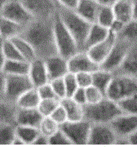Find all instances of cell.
<instances>
[{
	"label": "cell",
	"mask_w": 137,
	"mask_h": 147,
	"mask_svg": "<svg viewBox=\"0 0 137 147\" xmlns=\"http://www.w3.org/2000/svg\"><path fill=\"white\" fill-rule=\"evenodd\" d=\"M53 17L51 19H34L25 26L21 34L33 46L38 57L44 60L58 54L55 40Z\"/></svg>",
	"instance_id": "cell-1"
},
{
	"label": "cell",
	"mask_w": 137,
	"mask_h": 147,
	"mask_svg": "<svg viewBox=\"0 0 137 147\" xmlns=\"http://www.w3.org/2000/svg\"><path fill=\"white\" fill-rule=\"evenodd\" d=\"M57 14L74 37L79 49L83 50L84 42L92 23L87 21L74 10L58 4Z\"/></svg>",
	"instance_id": "cell-2"
},
{
	"label": "cell",
	"mask_w": 137,
	"mask_h": 147,
	"mask_svg": "<svg viewBox=\"0 0 137 147\" xmlns=\"http://www.w3.org/2000/svg\"><path fill=\"white\" fill-rule=\"evenodd\" d=\"M83 108L84 119L91 123H109L116 117L123 114L118 103L107 96L95 104L85 105Z\"/></svg>",
	"instance_id": "cell-3"
},
{
	"label": "cell",
	"mask_w": 137,
	"mask_h": 147,
	"mask_svg": "<svg viewBox=\"0 0 137 147\" xmlns=\"http://www.w3.org/2000/svg\"><path fill=\"white\" fill-rule=\"evenodd\" d=\"M53 27L58 54L68 59L80 51L74 37L60 20L57 12L53 17Z\"/></svg>",
	"instance_id": "cell-4"
},
{
	"label": "cell",
	"mask_w": 137,
	"mask_h": 147,
	"mask_svg": "<svg viewBox=\"0 0 137 147\" xmlns=\"http://www.w3.org/2000/svg\"><path fill=\"white\" fill-rule=\"evenodd\" d=\"M135 94H137V79L123 74H113L106 92L108 98L118 102Z\"/></svg>",
	"instance_id": "cell-5"
},
{
	"label": "cell",
	"mask_w": 137,
	"mask_h": 147,
	"mask_svg": "<svg viewBox=\"0 0 137 147\" xmlns=\"http://www.w3.org/2000/svg\"><path fill=\"white\" fill-rule=\"evenodd\" d=\"M33 88H34V84L28 74H5L4 99L9 102L16 104V101L21 95Z\"/></svg>",
	"instance_id": "cell-6"
},
{
	"label": "cell",
	"mask_w": 137,
	"mask_h": 147,
	"mask_svg": "<svg viewBox=\"0 0 137 147\" xmlns=\"http://www.w3.org/2000/svg\"><path fill=\"white\" fill-rule=\"evenodd\" d=\"M91 123L87 119L67 121L60 126L73 145H87Z\"/></svg>",
	"instance_id": "cell-7"
},
{
	"label": "cell",
	"mask_w": 137,
	"mask_h": 147,
	"mask_svg": "<svg viewBox=\"0 0 137 147\" xmlns=\"http://www.w3.org/2000/svg\"><path fill=\"white\" fill-rule=\"evenodd\" d=\"M0 16L24 26H26L34 20L21 0H7L5 2L0 9Z\"/></svg>",
	"instance_id": "cell-8"
},
{
	"label": "cell",
	"mask_w": 137,
	"mask_h": 147,
	"mask_svg": "<svg viewBox=\"0 0 137 147\" xmlns=\"http://www.w3.org/2000/svg\"><path fill=\"white\" fill-rule=\"evenodd\" d=\"M132 44V42L126 39L118 37L114 46L103 63L100 65V68L113 73L116 72L123 62Z\"/></svg>",
	"instance_id": "cell-9"
},
{
	"label": "cell",
	"mask_w": 137,
	"mask_h": 147,
	"mask_svg": "<svg viewBox=\"0 0 137 147\" xmlns=\"http://www.w3.org/2000/svg\"><path fill=\"white\" fill-rule=\"evenodd\" d=\"M34 19H51L58 10L56 0H21Z\"/></svg>",
	"instance_id": "cell-10"
},
{
	"label": "cell",
	"mask_w": 137,
	"mask_h": 147,
	"mask_svg": "<svg viewBox=\"0 0 137 147\" xmlns=\"http://www.w3.org/2000/svg\"><path fill=\"white\" fill-rule=\"evenodd\" d=\"M116 133L109 123H91L87 145H115Z\"/></svg>",
	"instance_id": "cell-11"
},
{
	"label": "cell",
	"mask_w": 137,
	"mask_h": 147,
	"mask_svg": "<svg viewBox=\"0 0 137 147\" xmlns=\"http://www.w3.org/2000/svg\"><path fill=\"white\" fill-rule=\"evenodd\" d=\"M68 69L73 73L91 72L93 73L100 68V65L92 60L87 51L80 50L68 59Z\"/></svg>",
	"instance_id": "cell-12"
},
{
	"label": "cell",
	"mask_w": 137,
	"mask_h": 147,
	"mask_svg": "<svg viewBox=\"0 0 137 147\" xmlns=\"http://www.w3.org/2000/svg\"><path fill=\"white\" fill-rule=\"evenodd\" d=\"M117 38L118 35L109 30V34L105 39L94 45L93 47H90L89 49L87 50V52L94 61L99 65H101L114 46Z\"/></svg>",
	"instance_id": "cell-13"
},
{
	"label": "cell",
	"mask_w": 137,
	"mask_h": 147,
	"mask_svg": "<svg viewBox=\"0 0 137 147\" xmlns=\"http://www.w3.org/2000/svg\"><path fill=\"white\" fill-rule=\"evenodd\" d=\"M118 137L127 138L137 129V115L122 114L109 123Z\"/></svg>",
	"instance_id": "cell-14"
},
{
	"label": "cell",
	"mask_w": 137,
	"mask_h": 147,
	"mask_svg": "<svg viewBox=\"0 0 137 147\" xmlns=\"http://www.w3.org/2000/svg\"><path fill=\"white\" fill-rule=\"evenodd\" d=\"M34 88H38L49 82L48 69L45 60L36 57L30 62V71L28 74Z\"/></svg>",
	"instance_id": "cell-15"
},
{
	"label": "cell",
	"mask_w": 137,
	"mask_h": 147,
	"mask_svg": "<svg viewBox=\"0 0 137 147\" xmlns=\"http://www.w3.org/2000/svg\"><path fill=\"white\" fill-rule=\"evenodd\" d=\"M45 62L48 69L49 81L64 77L69 71L68 59L60 54H56L45 59Z\"/></svg>",
	"instance_id": "cell-16"
},
{
	"label": "cell",
	"mask_w": 137,
	"mask_h": 147,
	"mask_svg": "<svg viewBox=\"0 0 137 147\" xmlns=\"http://www.w3.org/2000/svg\"><path fill=\"white\" fill-rule=\"evenodd\" d=\"M43 116L37 108H18L16 115V125L38 127Z\"/></svg>",
	"instance_id": "cell-17"
},
{
	"label": "cell",
	"mask_w": 137,
	"mask_h": 147,
	"mask_svg": "<svg viewBox=\"0 0 137 147\" xmlns=\"http://www.w3.org/2000/svg\"><path fill=\"white\" fill-rule=\"evenodd\" d=\"M113 74H123L137 79V42L132 43L123 62Z\"/></svg>",
	"instance_id": "cell-18"
},
{
	"label": "cell",
	"mask_w": 137,
	"mask_h": 147,
	"mask_svg": "<svg viewBox=\"0 0 137 147\" xmlns=\"http://www.w3.org/2000/svg\"><path fill=\"white\" fill-rule=\"evenodd\" d=\"M100 3L97 0H79L74 10L91 23H95Z\"/></svg>",
	"instance_id": "cell-19"
},
{
	"label": "cell",
	"mask_w": 137,
	"mask_h": 147,
	"mask_svg": "<svg viewBox=\"0 0 137 147\" xmlns=\"http://www.w3.org/2000/svg\"><path fill=\"white\" fill-rule=\"evenodd\" d=\"M25 26L0 16V39H11L22 34Z\"/></svg>",
	"instance_id": "cell-20"
},
{
	"label": "cell",
	"mask_w": 137,
	"mask_h": 147,
	"mask_svg": "<svg viewBox=\"0 0 137 147\" xmlns=\"http://www.w3.org/2000/svg\"><path fill=\"white\" fill-rule=\"evenodd\" d=\"M109 31V30L108 28L102 26L98 23H92L85 40L83 50L87 51L90 47H93L98 42H101L107 37Z\"/></svg>",
	"instance_id": "cell-21"
},
{
	"label": "cell",
	"mask_w": 137,
	"mask_h": 147,
	"mask_svg": "<svg viewBox=\"0 0 137 147\" xmlns=\"http://www.w3.org/2000/svg\"><path fill=\"white\" fill-rule=\"evenodd\" d=\"M60 104L63 105L68 115V121H78L84 119V105L76 102L70 96H65L60 100Z\"/></svg>",
	"instance_id": "cell-22"
},
{
	"label": "cell",
	"mask_w": 137,
	"mask_h": 147,
	"mask_svg": "<svg viewBox=\"0 0 137 147\" xmlns=\"http://www.w3.org/2000/svg\"><path fill=\"white\" fill-rule=\"evenodd\" d=\"M115 18L126 24L133 19L132 0H119L113 6Z\"/></svg>",
	"instance_id": "cell-23"
},
{
	"label": "cell",
	"mask_w": 137,
	"mask_h": 147,
	"mask_svg": "<svg viewBox=\"0 0 137 147\" xmlns=\"http://www.w3.org/2000/svg\"><path fill=\"white\" fill-rule=\"evenodd\" d=\"M11 40L16 46L22 58L24 60H26V61L31 62L33 60L38 57L36 52L34 49L33 46L21 35L15 37V38H11Z\"/></svg>",
	"instance_id": "cell-24"
},
{
	"label": "cell",
	"mask_w": 137,
	"mask_h": 147,
	"mask_svg": "<svg viewBox=\"0 0 137 147\" xmlns=\"http://www.w3.org/2000/svg\"><path fill=\"white\" fill-rule=\"evenodd\" d=\"M113 77V73L100 68L92 73V85L100 89L106 96V92Z\"/></svg>",
	"instance_id": "cell-25"
},
{
	"label": "cell",
	"mask_w": 137,
	"mask_h": 147,
	"mask_svg": "<svg viewBox=\"0 0 137 147\" xmlns=\"http://www.w3.org/2000/svg\"><path fill=\"white\" fill-rule=\"evenodd\" d=\"M30 71V62L25 60H6L3 72L5 74L25 75Z\"/></svg>",
	"instance_id": "cell-26"
},
{
	"label": "cell",
	"mask_w": 137,
	"mask_h": 147,
	"mask_svg": "<svg viewBox=\"0 0 137 147\" xmlns=\"http://www.w3.org/2000/svg\"><path fill=\"white\" fill-rule=\"evenodd\" d=\"M40 100L41 97L38 94V89L36 88H33L21 95L16 101V105L18 108H37Z\"/></svg>",
	"instance_id": "cell-27"
},
{
	"label": "cell",
	"mask_w": 137,
	"mask_h": 147,
	"mask_svg": "<svg viewBox=\"0 0 137 147\" xmlns=\"http://www.w3.org/2000/svg\"><path fill=\"white\" fill-rule=\"evenodd\" d=\"M16 104L6 100H0V123H10L16 125Z\"/></svg>",
	"instance_id": "cell-28"
},
{
	"label": "cell",
	"mask_w": 137,
	"mask_h": 147,
	"mask_svg": "<svg viewBox=\"0 0 137 147\" xmlns=\"http://www.w3.org/2000/svg\"><path fill=\"white\" fill-rule=\"evenodd\" d=\"M16 134L25 145H33L36 137L40 134L38 127L16 125Z\"/></svg>",
	"instance_id": "cell-29"
},
{
	"label": "cell",
	"mask_w": 137,
	"mask_h": 147,
	"mask_svg": "<svg viewBox=\"0 0 137 147\" xmlns=\"http://www.w3.org/2000/svg\"><path fill=\"white\" fill-rule=\"evenodd\" d=\"M114 20H115V15L113 12V7L100 4L95 23H98L100 26L109 29V27Z\"/></svg>",
	"instance_id": "cell-30"
},
{
	"label": "cell",
	"mask_w": 137,
	"mask_h": 147,
	"mask_svg": "<svg viewBox=\"0 0 137 147\" xmlns=\"http://www.w3.org/2000/svg\"><path fill=\"white\" fill-rule=\"evenodd\" d=\"M16 136L15 124L0 123V145H12Z\"/></svg>",
	"instance_id": "cell-31"
},
{
	"label": "cell",
	"mask_w": 137,
	"mask_h": 147,
	"mask_svg": "<svg viewBox=\"0 0 137 147\" xmlns=\"http://www.w3.org/2000/svg\"><path fill=\"white\" fill-rule=\"evenodd\" d=\"M124 114L137 115V94L132 95L117 102Z\"/></svg>",
	"instance_id": "cell-32"
},
{
	"label": "cell",
	"mask_w": 137,
	"mask_h": 147,
	"mask_svg": "<svg viewBox=\"0 0 137 147\" xmlns=\"http://www.w3.org/2000/svg\"><path fill=\"white\" fill-rule=\"evenodd\" d=\"M118 37L126 39L132 43L137 42V20L132 19L127 23L122 31L118 34Z\"/></svg>",
	"instance_id": "cell-33"
},
{
	"label": "cell",
	"mask_w": 137,
	"mask_h": 147,
	"mask_svg": "<svg viewBox=\"0 0 137 147\" xmlns=\"http://www.w3.org/2000/svg\"><path fill=\"white\" fill-rule=\"evenodd\" d=\"M60 104V99L50 98V99H41L37 109L43 117L50 116Z\"/></svg>",
	"instance_id": "cell-34"
},
{
	"label": "cell",
	"mask_w": 137,
	"mask_h": 147,
	"mask_svg": "<svg viewBox=\"0 0 137 147\" xmlns=\"http://www.w3.org/2000/svg\"><path fill=\"white\" fill-rule=\"evenodd\" d=\"M38 129L42 134L50 137L60 129V125L53 120L50 116H47L42 118Z\"/></svg>",
	"instance_id": "cell-35"
},
{
	"label": "cell",
	"mask_w": 137,
	"mask_h": 147,
	"mask_svg": "<svg viewBox=\"0 0 137 147\" xmlns=\"http://www.w3.org/2000/svg\"><path fill=\"white\" fill-rule=\"evenodd\" d=\"M2 49L6 60H24L11 39L2 40Z\"/></svg>",
	"instance_id": "cell-36"
},
{
	"label": "cell",
	"mask_w": 137,
	"mask_h": 147,
	"mask_svg": "<svg viewBox=\"0 0 137 147\" xmlns=\"http://www.w3.org/2000/svg\"><path fill=\"white\" fill-rule=\"evenodd\" d=\"M85 92H86L87 105L95 104L100 101L104 97H105V95L93 85H91L89 87L86 88Z\"/></svg>",
	"instance_id": "cell-37"
},
{
	"label": "cell",
	"mask_w": 137,
	"mask_h": 147,
	"mask_svg": "<svg viewBox=\"0 0 137 147\" xmlns=\"http://www.w3.org/2000/svg\"><path fill=\"white\" fill-rule=\"evenodd\" d=\"M64 84H65V88H66V94L67 96H71L74 94V92L79 88L77 78H76V74L73 72L68 71L64 76Z\"/></svg>",
	"instance_id": "cell-38"
},
{
	"label": "cell",
	"mask_w": 137,
	"mask_h": 147,
	"mask_svg": "<svg viewBox=\"0 0 137 147\" xmlns=\"http://www.w3.org/2000/svg\"><path fill=\"white\" fill-rule=\"evenodd\" d=\"M49 82H50L54 92H56V94L58 96L60 100H61L62 98L67 96L66 88H65V84H64V77L52 79V80H50Z\"/></svg>",
	"instance_id": "cell-39"
},
{
	"label": "cell",
	"mask_w": 137,
	"mask_h": 147,
	"mask_svg": "<svg viewBox=\"0 0 137 147\" xmlns=\"http://www.w3.org/2000/svg\"><path fill=\"white\" fill-rule=\"evenodd\" d=\"M49 145H73L68 137L60 128L49 137Z\"/></svg>",
	"instance_id": "cell-40"
},
{
	"label": "cell",
	"mask_w": 137,
	"mask_h": 147,
	"mask_svg": "<svg viewBox=\"0 0 137 147\" xmlns=\"http://www.w3.org/2000/svg\"><path fill=\"white\" fill-rule=\"evenodd\" d=\"M50 117L56 123H58L60 126L68 121L67 112H66L65 109L64 108V106L61 104H60L58 107L53 111V113L50 115Z\"/></svg>",
	"instance_id": "cell-41"
},
{
	"label": "cell",
	"mask_w": 137,
	"mask_h": 147,
	"mask_svg": "<svg viewBox=\"0 0 137 147\" xmlns=\"http://www.w3.org/2000/svg\"><path fill=\"white\" fill-rule=\"evenodd\" d=\"M36 88L38 89V94L40 96L41 99H50V98L59 99L56 92H54L50 82L45 84H42V86Z\"/></svg>",
	"instance_id": "cell-42"
},
{
	"label": "cell",
	"mask_w": 137,
	"mask_h": 147,
	"mask_svg": "<svg viewBox=\"0 0 137 147\" xmlns=\"http://www.w3.org/2000/svg\"><path fill=\"white\" fill-rule=\"evenodd\" d=\"M76 78L79 87L86 88L92 85V73L91 72H79L76 73Z\"/></svg>",
	"instance_id": "cell-43"
},
{
	"label": "cell",
	"mask_w": 137,
	"mask_h": 147,
	"mask_svg": "<svg viewBox=\"0 0 137 147\" xmlns=\"http://www.w3.org/2000/svg\"><path fill=\"white\" fill-rule=\"evenodd\" d=\"M70 97H72L76 102L82 105H87V99H86V92L85 88L79 87L76 90Z\"/></svg>",
	"instance_id": "cell-44"
},
{
	"label": "cell",
	"mask_w": 137,
	"mask_h": 147,
	"mask_svg": "<svg viewBox=\"0 0 137 147\" xmlns=\"http://www.w3.org/2000/svg\"><path fill=\"white\" fill-rule=\"evenodd\" d=\"M125 26H126V23L125 22H123V21H122L120 20L115 18V20L113 21V23H112V25L110 26L109 30H110L111 31L115 33L117 35H118V34H119L122 31V30L124 29Z\"/></svg>",
	"instance_id": "cell-45"
},
{
	"label": "cell",
	"mask_w": 137,
	"mask_h": 147,
	"mask_svg": "<svg viewBox=\"0 0 137 147\" xmlns=\"http://www.w3.org/2000/svg\"><path fill=\"white\" fill-rule=\"evenodd\" d=\"M79 0H56L59 5L63 6L70 9H75Z\"/></svg>",
	"instance_id": "cell-46"
},
{
	"label": "cell",
	"mask_w": 137,
	"mask_h": 147,
	"mask_svg": "<svg viewBox=\"0 0 137 147\" xmlns=\"http://www.w3.org/2000/svg\"><path fill=\"white\" fill-rule=\"evenodd\" d=\"M33 145H38V146H44V145H49V137L43 135L40 132V134L36 137Z\"/></svg>",
	"instance_id": "cell-47"
},
{
	"label": "cell",
	"mask_w": 137,
	"mask_h": 147,
	"mask_svg": "<svg viewBox=\"0 0 137 147\" xmlns=\"http://www.w3.org/2000/svg\"><path fill=\"white\" fill-rule=\"evenodd\" d=\"M5 74L0 73V100H5Z\"/></svg>",
	"instance_id": "cell-48"
},
{
	"label": "cell",
	"mask_w": 137,
	"mask_h": 147,
	"mask_svg": "<svg viewBox=\"0 0 137 147\" xmlns=\"http://www.w3.org/2000/svg\"><path fill=\"white\" fill-rule=\"evenodd\" d=\"M5 61L6 59L4 57L3 53V49H2V39H0V73L3 72V69Z\"/></svg>",
	"instance_id": "cell-49"
},
{
	"label": "cell",
	"mask_w": 137,
	"mask_h": 147,
	"mask_svg": "<svg viewBox=\"0 0 137 147\" xmlns=\"http://www.w3.org/2000/svg\"><path fill=\"white\" fill-rule=\"evenodd\" d=\"M127 139L130 145H137V129L127 137Z\"/></svg>",
	"instance_id": "cell-50"
},
{
	"label": "cell",
	"mask_w": 137,
	"mask_h": 147,
	"mask_svg": "<svg viewBox=\"0 0 137 147\" xmlns=\"http://www.w3.org/2000/svg\"><path fill=\"white\" fill-rule=\"evenodd\" d=\"M119 0H97V2L101 5L111 6V7L114 5Z\"/></svg>",
	"instance_id": "cell-51"
},
{
	"label": "cell",
	"mask_w": 137,
	"mask_h": 147,
	"mask_svg": "<svg viewBox=\"0 0 137 147\" xmlns=\"http://www.w3.org/2000/svg\"><path fill=\"white\" fill-rule=\"evenodd\" d=\"M133 3V19L137 20V0H132Z\"/></svg>",
	"instance_id": "cell-52"
},
{
	"label": "cell",
	"mask_w": 137,
	"mask_h": 147,
	"mask_svg": "<svg viewBox=\"0 0 137 147\" xmlns=\"http://www.w3.org/2000/svg\"><path fill=\"white\" fill-rule=\"evenodd\" d=\"M7 0H0V9H1V7H2V6L3 5V3L7 2Z\"/></svg>",
	"instance_id": "cell-53"
}]
</instances>
